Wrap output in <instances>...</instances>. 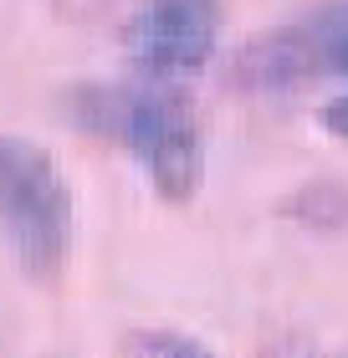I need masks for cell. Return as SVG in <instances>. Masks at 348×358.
I'll use <instances>...</instances> for the list:
<instances>
[{"label":"cell","mask_w":348,"mask_h":358,"mask_svg":"<svg viewBox=\"0 0 348 358\" xmlns=\"http://www.w3.org/2000/svg\"><path fill=\"white\" fill-rule=\"evenodd\" d=\"M338 77H348V0H328L287 26L261 31L230 62V83L246 92H292Z\"/></svg>","instance_id":"obj_3"},{"label":"cell","mask_w":348,"mask_h":358,"mask_svg":"<svg viewBox=\"0 0 348 358\" xmlns=\"http://www.w3.org/2000/svg\"><path fill=\"white\" fill-rule=\"evenodd\" d=\"M77 200L52 149L36 138L0 134V241L31 282L52 287L67 271Z\"/></svg>","instance_id":"obj_2"},{"label":"cell","mask_w":348,"mask_h":358,"mask_svg":"<svg viewBox=\"0 0 348 358\" xmlns=\"http://www.w3.org/2000/svg\"><path fill=\"white\" fill-rule=\"evenodd\" d=\"M123 358H221V353L179 328H134L123 338Z\"/></svg>","instance_id":"obj_5"},{"label":"cell","mask_w":348,"mask_h":358,"mask_svg":"<svg viewBox=\"0 0 348 358\" xmlns=\"http://www.w3.org/2000/svg\"><path fill=\"white\" fill-rule=\"evenodd\" d=\"M215 41H221V0H139L123 31L134 72L164 83L205 72Z\"/></svg>","instance_id":"obj_4"},{"label":"cell","mask_w":348,"mask_h":358,"mask_svg":"<svg viewBox=\"0 0 348 358\" xmlns=\"http://www.w3.org/2000/svg\"><path fill=\"white\" fill-rule=\"evenodd\" d=\"M77 123L144 169L148 189L164 205H190L205 185V128L190 92L164 77H134L113 87L77 92Z\"/></svg>","instance_id":"obj_1"},{"label":"cell","mask_w":348,"mask_h":358,"mask_svg":"<svg viewBox=\"0 0 348 358\" xmlns=\"http://www.w3.org/2000/svg\"><path fill=\"white\" fill-rule=\"evenodd\" d=\"M323 128H328V134H338V138H348V92H338L333 103L323 108Z\"/></svg>","instance_id":"obj_6"}]
</instances>
